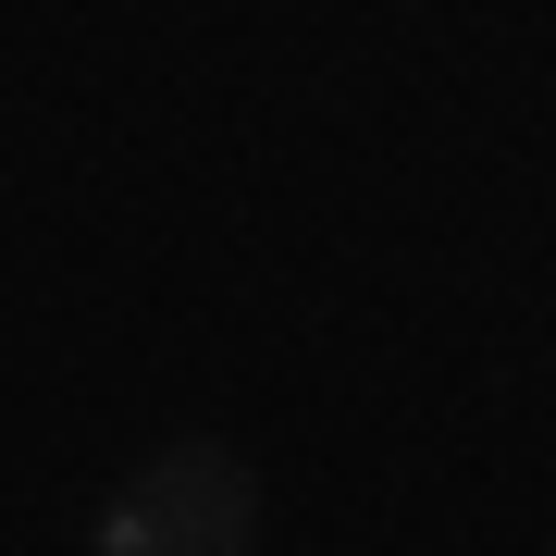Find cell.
<instances>
[{
	"label": "cell",
	"mask_w": 556,
	"mask_h": 556,
	"mask_svg": "<svg viewBox=\"0 0 556 556\" xmlns=\"http://www.w3.org/2000/svg\"><path fill=\"white\" fill-rule=\"evenodd\" d=\"M248 544H260V470L211 433L137 457L87 532V556H248Z\"/></svg>",
	"instance_id": "obj_1"
}]
</instances>
